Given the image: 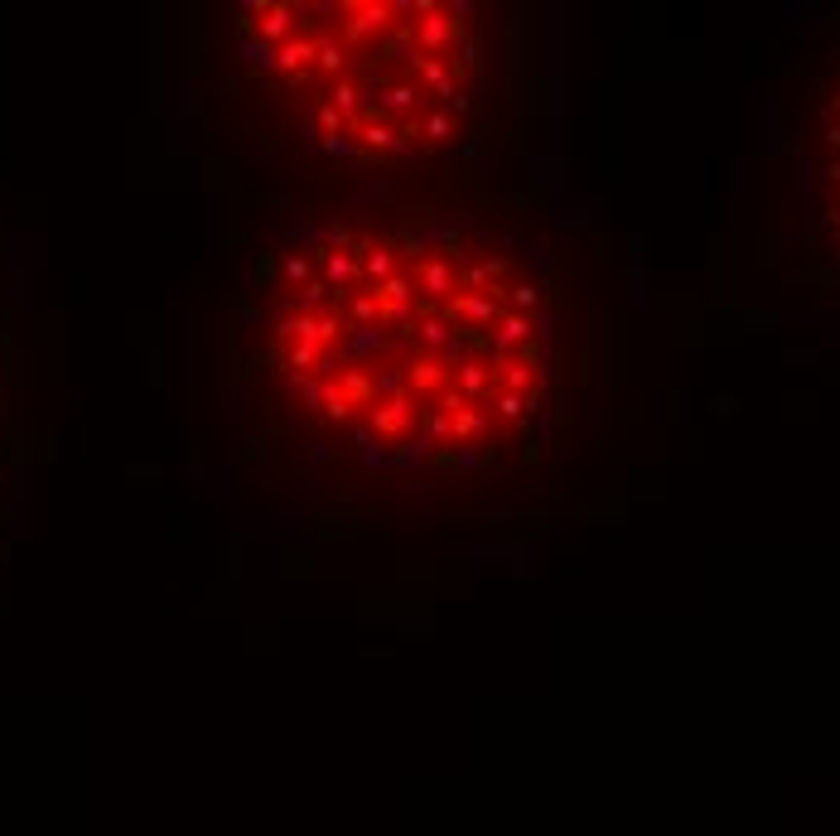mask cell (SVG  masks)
Listing matches in <instances>:
<instances>
[{
    "mask_svg": "<svg viewBox=\"0 0 840 836\" xmlns=\"http://www.w3.org/2000/svg\"><path fill=\"white\" fill-rule=\"evenodd\" d=\"M223 92L295 193L527 175L541 126V20L479 0L233 5Z\"/></svg>",
    "mask_w": 840,
    "mask_h": 836,
    "instance_id": "obj_2",
    "label": "cell"
},
{
    "mask_svg": "<svg viewBox=\"0 0 840 836\" xmlns=\"http://www.w3.org/2000/svg\"><path fill=\"white\" fill-rule=\"evenodd\" d=\"M285 475L338 508H479L580 435L594 310L537 179L295 193L242 310Z\"/></svg>",
    "mask_w": 840,
    "mask_h": 836,
    "instance_id": "obj_1",
    "label": "cell"
},
{
    "mask_svg": "<svg viewBox=\"0 0 840 836\" xmlns=\"http://www.w3.org/2000/svg\"><path fill=\"white\" fill-rule=\"evenodd\" d=\"M787 179L797 199V237L826 281H840V30L811 54L793 92Z\"/></svg>",
    "mask_w": 840,
    "mask_h": 836,
    "instance_id": "obj_3",
    "label": "cell"
}]
</instances>
